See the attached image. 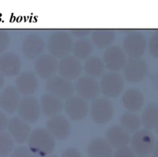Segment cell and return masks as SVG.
Instances as JSON below:
<instances>
[{"label": "cell", "instance_id": "cell-1", "mask_svg": "<svg viewBox=\"0 0 158 157\" xmlns=\"http://www.w3.org/2000/svg\"><path fill=\"white\" fill-rule=\"evenodd\" d=\"M28 146L35 156L45 157L53 153L56 142L55 139L47 130L38 128L31 133L28 139Z\"/></svg>", "mask_w": 158, "mask_h": 157}, {"label": "cell", "instance_id": "cell-2", "mask_svg": "<svg viewBox=\"0 0 158 157\" xmlns=\"http://www.w3.org/2000/svg\"><path fill=\"white\" fill-rule=\"evenodd\" d=\"M73 41L70 34L64 30H56L48 39V49L51 55L64 58L73 50Z\"/></svg>", "mask_w": 158, "mask_h": 157}, {"label": "cell", "instance_id": "cell-3", "mask_svg": "<svg viewBox=\"0 0 158 157\" xmlns=\"http://www.w3.org/2000/svg\"><path fill=\"white\" fill-rule=\"evenodd\" d=\"M156 143L155 136L148 129L138 130L134 133L131 140L132 150L140 156H149L153 153Z\"/></svg>", "mask_w": 158, "mask_h": 157}, {"label": "cell", "instance_id": "cell-4", "mask_svg": "<svg viewBox=\"0 0 158 157\" xmlns=\"http://www.w3.org/2000/svg\"><path fill=\"white\" fill-rule=\"evenodd\" d=\"M123 46L126 54L131 58H140L147 48L144 35L139 31H132L125 36Z\"/></svg>", "mask_w": 158, "mask_h": 157}, {"label": "cell", "instance_id": "cell-5", "mask_svg": "<svg viewBox=\"0 0 158 157\" xmlns=\"http://www.w3.org/2000/svg\"><path fill=\"white\" fill-rule=\"evenodd\" d=\"M100 91L110 98H117L123 92L124 80L120 74L109 72L102 77L100 84Z\"/></svg>", "mask_w": 158, "mask_h": 157}, {"label": "cell", "instance_id": "cell-6", "mask_svg": "<svg viewBox=\"0 0 158 157\" xmlns=\"http://www.w3.org/2000/svg\"><path fill=\"white\" fill-rule=\"evenodd\" d=\"M114 107L108 99L100 98L94 101L90 108L93 120L99 125L106 124L113 119Z\"/></svg>", "mask_w": 158, "mask_h": 157}, {"label": "cell", "instance_id": "cell-7", "mask_svg": "<svg viewBox=\"0 0 158 157\" xmlns=\"http://www.w3.org/2000/svg\"><path fill=\"white\" fill-rule=\"evenodd\" d=\"M103 62L105 67L110 71H120L126 66L127 54L120 46H110L103 53Z\"/></svg>", "mask_w": 158, "mask_h": 157}, {"label": "cell", "instance_id": "cell-8", "mask_svg": "<svg viewBox=\"0 0 158 157\" xmlns=\"http://www.w3.org/2000/svg\"><path fill=\"white\" fill-rule=\"evenodd\" d=\"M17 111L20 119L27 123H34L40 119L41 107L36 98L26 96L21 99Z\"/></svg>", "mask_w": 158, "mask_h": 157}, {"label": "cell", "instance_id": "cell-9", "mask_svg": "<svg viewBox=\"0 0 158 157\" xmlns=\"http://www.w3.org/2000/svg\"><path fill=\"white\" fill-rule=\"evenodd\" d=\"M46 89L48 93L53 94L59 98L68 99L73 96L74 87L72 82L61 76H54L47 80Z\"/></svg>", "mask_w": 158, "mask_h": 157}, {"label": "cell", "instance_id": "cell-10", "mask_svg": "<svg viewBox=\"0 0 158 157\" xmlns=\"http://www.w3.org/2000/svg\"><path fill=\"white\" fill-rule=\"evenodd\" d=\"M44 49V40L36 33H30L23 39L22 50L25 57L29 60L40 57Z\"/></svg>", "mask_w": 158, "mask_h": 157}, {"label": "cell", "instance_id": "cell-11", "mask_svg": "<svg viewBox=\"0 0 158 157\" xmlns=\"http://www.w3.org/2000/svg\"><path fill=\"white\" fill-rule=\"evenodd\" d=\"M64 108L68 117L73 121L83 120L89 111L86 101L79 95L69 98L65 102Z\"/></svg>", "mask_w": 158, "mask_h": 157}, {"label": "cell", "instance_id": "cell-12", "mask_svg": "<svg viewBox=\"0 0 158 157\" xmlns=\"http://www.w3.org/2000/svg\"><path fill=\"white\" fill-rule=\"evenodd\" d=\"M46 130L54 139L64 140L69 136L71 125L69 121L63 116H56L49 118L46 122Z\"/></svg>", "mask_w": 158, "mask_h": 157}, {"label": "cell", "instance_id": "cell-13", "mask_svg": "<svg viewBox=\"0 0 158 157\" xmlns=\"http://www.w3.org/2000/svg\"><path fill=\"white\" fill-rule=\"evenodd\" d=\"M148 73V65L141 58H131L127 60L123 69V74L127 81L136 83L146 77Z\"/></svg>", "mask_w": 158, "mask_h": 157}, {"label": "cell", "instance_id": "cell-14", "mask_svg": "<svg viewBox=\"0 0 158 157\" xmlns=\"http://www.w3.org/2000/svg\"><path fill=\"white\" fill-rule=\"evenodd\" d=\"M82 65L80 60L74 56H67L60 60L58 71L60 76L66 80H77L82 72Z\"/></svg>", "mask_w": 158, "mask_h": 157}, {"label": "cell", "instance_id": "cell-15", "mask_svg": "<svg viewBox=\"0 0 158 157\" xmlns=\"http://www.w3.org/2000/svg\"><path fill=\"white\" fill-rule=\"evenodd\" d=\"M76 90L79 96L85 100L97 99L100 91V85L92 77L88 75L83 76L77 79L76 83Z\"/></svg>", "mask_w": 158, "mask_h": 157}, {"label": "cell", "instance_id": "cell-16", "mask_svg": "<svg viewBox=\"0 0 158 157\" xmlns=\"http://www.w3.org/2000/svg\"><path fill=\"white\" fill-rule=\"evenodd\" d=\"M58 66V62L53 56L44 54L36 59L34 68L39 77L43 79H49L54 77Z\"/></svg>", "mask_w": 158, "mask_h": 157}, {"label": "cell", "instance_id": "cell-17", "mask_svg": "<svg viewBox=\"0 0 158 157\" xmlns=\"http://www.w3.org/2000/svg\"><path fill=\"white\" fill-rule=\"evenodd\" d=\"M9 134L12 138L14 142L22 144L29 139L31 133L30 127L27 122L19 117H14L9 120L8 124Z\"/></svg>", "mask_w": 158, "mask_h": 157}, {"label": "cell", "instance_id": "cell-18", "mask_svg": "<svg viewBox=\"0 0 158 157\" xmlns=\"http://www.w3.org/2000/svg\"><path fill=\"white\" fill-rule=\"evenodd\" d=\"M20 101L19 92L14 87H7L0 93V108L6 113L15 112L18 110Z\"/></svg>", "mask_w": 158, "mask_h": 157}, {"label": "cell", "instance_id": "cell-19", "mask_svg": "<svg viewBox=\"0 0 158 157\" xmlns=\"http://www.w3.org/2000/svg\"><path fill=\"white\" fill-rule=\"evenodd\" d=\"M39 81L36 75L31 71L21 73L15 80V86L18 91L26 96L31 95L37 91Z\"/></svg>", "mask_w": 158, "mask_h": 157}, {"label": "cell", "instance_id": "cell-20", "mask_svg": "<svg viewBox=\"0 0 158 157\" xmlns=\"http://www.w3.org/2000/svg\"><path fill=\"white\" fill-rule=\"evenodd\" d=\"M21 68V60L15 53H5L0 56V72L3 76L14 77L19 74Z\"/></svg>", "mask_w": 158, "mask_h": 157}, {"label": "cell", "instance_id": "cell-21", "mask_svg": "<svg viewBox=\"0 0 158 157\" xmlns=\"http://www.w3.org/2000/svg\"><path fill=\"white\" fill-rule=\"evenodd\" d=\"M106 139L113 148L117 150L127 146L131 140L129 133L120 125L110 127L106 133Z\"/></svg>", "mask_w": 158, "mask_h": 157}, {"label": "cell", "instance_id": "cell-22", "mask_svg": "<svg viewBox=\"0 0 158 157\" xmlns=\"http://www.w3.org/2000/svg\"><path fill=\"white\" fill-rule=\"evenodd\" d=\"M122 104L129 112H137L144 104V97L141 91L137 88L127 90L122 97Z\"/></svg>", "mask_w": 158, "mask_h": 157}, {"label": "cell", "instance_id": "cell-23", "mask_svg": "<svg viewBox=\"0 0 158 157\" xmlns=\"http://www.w3.org/2000/svg\"><path fill=\"white\" fill-rule=\"evenodd\" d=\"M40 103L43 114L49 118L58 116L63 107L61 99L49 93H46L41 96Z\"/></svg>", "mask_w": 158, "mask_h": 157}, {"label": "cell", "instance_id": "cell-24", "mask_svg": "<svg viewBox=\"0 0 158 157\" xmlns=\"http://www.w3.org/2000/svg\"><path fill=\"white\" fill-rule=\"evenodd\" d=\"M89 157H111L114 154L113 147L106 139L95 138L90 141L87 147Z\"/></svg>", "mask_w": 158, "mask_h": 157}, {"label": "cell", "instance_id": "cell-25", "mask_svg": "<svg viewBox=\"0 0 158 157\" xmlns=\"http://www.w3.org/2000/svg\"><path fill=\"white\" fill-rule=\"evenodd\" d=\"M115 37V32L109 29H96L91 34L93 43L98 49H107L114 41Z\"/></svg>", "mask_w": 158, "mask_h": 157}, {"label": "cell", "instance_id": "cell-26", "mask_svg": "<svg viewBox=\"0 0 158 157\" xmlns=\"http://www.w3.org/2000/svg\"><path fill=\"white\" fill-rule=\"evenodd\" d=\"M141 123L146 129H154L158 126V105L151 104L142 113Z\"/></svg>", "mask_w": 158, "mask_h": 157}, {"label": "cell", "instance_id": "cell-27", "mask_svg": "<svg viewBox=\"0 0 158 157\" xmlns=\"http://www.w3.org/2000/svg\"><path fill=\"white\" fill-rule=\"evenodd\" d=\"M103 60L98 57H89L84 64V71L88 76L92 77H98L103 74L105 70Z\"/></svg>", "mask_w": 158, "mask_h": 157}, {"label": "cell", "instance_id": "cell-28", "mask_svg": "<svg viewBox=\"0 0 158 157\" xmlns=\"http://www.w3.org/2000/svg\"><path fill=\"white\" fill-rule=\"evenodd\" d=\"M73 56L78 59L84 60L88 58L94 51V46L90 40L86 38H81L77 40L73 43Z\"/></svg>", "mask_w": 158, "mask_h": 157}, {"label": "cell", "instance_id": "cell-29", "mask_svg": "<svg viewBox=\"0 0 158 157\" xmlns=\"http://www.w3.org/2000/svg\"><path fill=\"white\" fill-rule=\"evenodd\" d=\"M121 126L128 133H135L140 130L141 125V119L133 112H126L120 117Z\"/></svg>", "mask_w": 158, "mask_h": 157}, {"label": "cell", "instance_id": "cell-30", "mask_svg": "<svg viewBox=\"0 0 158 157\" xmlns=\"http://www.w3.org/2000/svg\"><path fill=\"white\" fill-rule=\"evenodd\" d=\"M14 141L7 133H0V156H7L13 152Z\"/></svg>", "mask_w": 158, "mask_h": 157}, {"label": "cell", "instance_id": "cell-31", "mask_svg": "<svg viewBox=\"0 0 158 157\" xmlns=\"http://www.w3.org/2000/svg\"><path fill=\"white\" fill-rule=\"evenodd\" d=\"M148 49L152 57L158 58V31L151 36L148 43Z\"/></svg>", "mask_w": 158, "mask_h": 157}, {"label": "cell", "instance_id": "cell-32", "mask_svg": "<svg viewBox=\"0 0 158 157\" xmlns=\"http://www.w3.org/2000/svg\"><path fill=\"white\" fill-rule=\"evenodd\" d=\"M10 157H36L26 146H20L13 150Z\"/></svg>", "mask_w": 158, "mask_h": 157}, {"label": "cell", "instance_id": "cell-33", "mask_svg": "<svg viewBox=\"0 0 158 157\" xmlns=\"http://www.w3.org/2000/svg\"><path fill=\"white\" fill-rule=\"evenodd\" d=\"M10 43L9 33L5 29H0V53L6 50Z\"/></svg>", "mask_w": 158, "mask_h": 157}, {"label": "cell", "instance_id": "cell-34", "mask_svg": "<svg viewBox=\"0 0 158 157\" xmlns=\"http://www.w3.org/2000/svg\"><path fill=\"white\" fill-rule=\"evenodd\" d=\"M114 157H136V153L132 149L126 146L117 150L114 153Z\"/></svg>", "mask_w": 158, "mask_h": 157}, {"label": "cell", "instance_id": "cell-35", "mask_svg": "<svg viewBox=\"0 0 158 157\" xmlns=\"http://www.w3.org/2000/svg\"><path fill=\"white\" fill-rule=\"evenodd\" d=\"M61 157H82V155L75 147H68L63 152Z\"/></svg>", "mask_w": 158, "mask_h": 157}, {"label": "cell", "instance_id": "cell-36", "mask_svg": "<svg viewBox=\"0 0 158 157\" xmlns=\"http://www.w3.org/2000/svg\"><path fill=\"white\" fill-rule=\"evenodd\" d=\"M9 122L6 115L3 111H0V133H2L6 127H8Z\"/></svg>", "mask_w": 158, "mask_h": 157}, {"label": "cell", "instance_id": "cell-37", "mask_svg": "<svg viewBox=\"0 0 158 157\" xmlns=\"http://www.w3.org/2000/svg\"><path fill=\"white\" fill-rule=\"evenodd\" d=\"M89 29H73L72 33L76 37H79V38H83L84 37L87 36L89 33Z\"/></svg>", "mask_w": 158, "mask_h": 157}, {"label": "cell", "instance_id": "cell-38", "mask_svg": "<svg viewBox=\"0 0 158 157\" xmlns=\"http://www.w3.org/2000/svg\"><path fill=\"white\" fill-rule=\"evenodd\" d=\"M151 82H152L153 86L158 90V72L153 74L151 77Z\"/></svg>", "mask_w": 158, "mask_h": 157}, {"label": "cell", "instance_id": "cell-39", "mask_svg": "<svg viewBox=\"0 0 158 157\" xmlns=\"http://www.w3.org/2000/svg\"><path fill=\"white\" fill-rule=\"evenodd\" d=\"M4 84H5V80H4V76L1 74L0 72V91L2 90V87L4 86Z\"/></svg>", "mask_w": 158, "mask_h": 157}, {"label": "cell", "instance_id": "cell-40", "mask_svg": "<svg viewBox=\"0 0 158 157\" xmlns=\"http://www.w3.org/2000/svg\"><path fill=\"white\" fill-rule=\"evenodd\" d=\"M153 157H158V141H157L155 148H154V152H153Z\"/></svg>", "mask_w": 158, "mask_h": 157}, {"label": "cell", "instance_id": "cell-41", "mask_svg": "<svg viewBox=\"0 0 158 157\" xmlns=\"http://www.w3.org/2000/svg\"><path fill=\"white\" fill-rule=\"evenodd\" d=\"M45 157H58V156H56V155H52V154H51V155H49V156H45Z\"/></svg>", "mask_w": 158, "mask_h": 157}, {"label": "cell", "instance_id": "cell-42", "mask_svg": "<svg viewBox=\"0 0 158 157\" xmlns=\"http://www.w3.org/2000/svg\"><path fill=\"white\" fill-rule=\"evenodd\" d=\"M157 134L158 135V126H157Z\"/></svg>", "mask_w": 158, "mask_h": 157}, {"label": "cell", "instance_id": "cell-43", "mask_svg": "<svg viewBox=\"0 0 158 157\" xmlns=\"http://www.w3.org/2000/svg\"><path fill=\"white\" fill-rule=\"evenodd\" d=\"M139 157H150L149 156H139Z\"/></svg>", "mask_w": 158, "mask_h": 157}, {"label": "cell", "instance_id": "cell-44", "mask_svg": "<svg viewBox=\"0 0 158 157\" xmlns=\"http://www.w3.org/2000/svg\"><path fill=\"white\" fill-rule=\"evenodd\" d=\"M0 157H1V156H0Z\"/></svg>", "mask_w": 158, "mask_h": 157}]
</instances>
